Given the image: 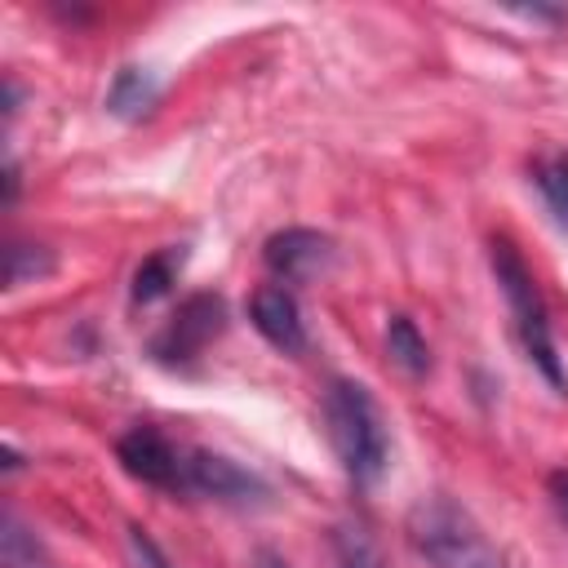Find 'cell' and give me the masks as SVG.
<instances>
[{
    "label": "cell",
    "mask_w": 568,
    "mask_h": 568,
    "mask_svg": "<svg viewBox=\"0 0 568 568\" xmlns=\"http://www.w3.org/2000/svg\"><path fill=\"white\" fill-rule=\"evenodd\" d=\"M324 426H328V444L342 470L355 484H377L390 457V439H386V422L368 386L351 377H333L324 390Z\"/></svg>",
    "instance_id": "cell-1"
},
{
    "label": "cell",
    "mask_w": 568,
    "mask_h": 568,
    "mask_svg": "<svg viewBox=\"0 0 568 568\" xmlns=\"http://www.w3.org/2000/svg\"><path fill=\"white\" fill-rule=\"evenodd\" d=\"M404 532L430 568H506L501 550L488 541L479 519L453 497H422L408 510Z\"/></svg>",
    "instance_id": "cell-2"
},
{
    "label": "cell",
    "mask_w": 568,
    "mask_h": 568,
    "mask_svg": "<svg viewBox=\"0 0 568 568\" xmlns=\"http://www.w3.org/2000/svg\"><path fill=\"white\" fill-rule=\"evenodd\" d=\"M488 262H493V275L510 302V315H515V333L524 342V355L541 368V377L564 395L568 390V373L559 364V351H555V333H550V315H546V302H541V288L532 280V271L524 266L519 248L510 240H493L488 244Z\"/></svg>",
    "instance_id": "cell-3"
},
{
    "label": "cell",
    "mask_w": 568,
    "mask_h": 568,
    "mask_svg": "<svg viewBox=\"0 0 568 568\" xmlns=\"http://www.w3.org/2000/svg\"><path fill=\"white\" fill-rule=\"evenodd\" d=\"M222 328H226V302L217 293H191L169 315V324L151 337V355L160 364H169V368L191 364L213 337H222Z\"/></svg>",
    "instance_id": "cell-4"
},
{
    "label": "cell",
    "mask_w": 568,
    "mask_h": 568,
    "mask_svg": "<svg viewBox=\"0 0 568 568\" xmlns=\"http://www.w3.org/2000/svg\"><path fill=\"white\" fill-rule=\"evenodd\" d=\"M115 457L120 466L142 479V484H155V488H182V475H186V453H178L155 426H133L115 439Z\"/></svg>",
    "instance_id": "cell-5"
},
{
    "label": "cell",
    "mask_w": 568,
    "mask_h": 568,
    "mask_svg": "<svg viewBox=\"0 0 568 568\" xmlns=\"http://www.w3.org/2000/svg\"><path fill=\"white\" fill-rule=\"evenodd\" d=\"M182 488L200 493V497H213V501H257L266 497V484L244 470L240 462L222 457V453H209V448H195L186 453V475H182Z\"/></svg>",
    "instance_id": "cell-6"
},
{
    "label": "cell",
    "mask_w": 568,
    "mask_h": 568,
    "mask_svg": "<svg viewBox=\"0 0 568 568\" xmlns=\"http://www.w3.org/2000/svg\"><path fill=\"white\" fill-rule=\"evenodd\" d=\"M262 257H266L271 275H280L284 284H306L315 271L328 266L333 244H328V235H320L311 226H288V231H275L266 240Z\"/></svg>",
    "instance_id": "cell-7"
},
{
    "label": "cell",
    "mask_w": 568,
    "mask_h": 568,
    "mask_svg": "<svg viewBox=\"0 0 568 568\" xmlns=\"http://www.w3.org/2000/svg\"><path fill=\"white\" fill-rule=\"evenodd\" d=\"M253 311V328L284 355H302L306 351V328H302V311H297V297L284 288V284H262L248 302Z\"/></svg>",
    "instance_id": "cell-8"
},
{
    "label": "cell",
    "mask_w": 568,
    "mask_h": 568,
    "mask_svg": "<svg viewBox=\"0 0 568 568\" xmlns=\"http://www.w3.org/2000/svg\"><path fill=\"white\" fill-rule=\"evenodd\" d=\"M386 355L408 377H426L430 373V346H426V337L417 333V324L408 315H390V324H386Z\"/></svg>",
    "instance_id": "cell-9"
},
{
    "label": "cell",
    "mask_w": 568,
    "mask_h": 568,
    "mask_svg": "<svg viewBox=\"0 0 568 568\" xmlns=\"http://www.w3.org/2000/svg\"><path fill=\"white\" fill-rule=\"evenodd\" d=\"M151 102H155V80L138 67H120L106 89V111L120 120H138L142 111H151Z\"/></svg>",
    "instance_id": "cell-10"
},
{
    "label": "cell",
    "mask_w": 568,
    "mask_h": 568,
    "mask_svg": "<svg viewBox=\"0 0 568 568\" xmlns=\"http://www.w3.org/2000/svg\"><path fill=\"white\" fill-rule=\"evenodd\" d=\"M0 568H53L36 532L13 510L0 515Z\"/></svg>",
    "instance_id": "cell-11"
},
{
    "label": "cell",
    "mask_w": 568,
    "mask_h": 568,
    "mask_svg": "<svg viewBox=\"0 0 568 568\" xmlns=\"http://www.w3.org/2000/svg\"><path fill=\"white\" fill-rule=\"evenodd\" d=\"M182 248H160V253H151V257H142L138 262V271H133V302H155V297H164L169 293V284L178 280V271H182Z\"/></svg>",
    "instance_id": "cell-12"
},
{
    "label": "cell",
    "mask_w": 568,
    "mask_h": 568,
    "mask_svg": "<svg viewBox=\"0 0 568 568\" xmlns=\"http://www.w3.org/2000/svg\"><path fill=\"white\" fill-rule=\"evenodd\" d=\"M532 182L546 200V209L555 213L559 226H568V151H550L532 164Z\"/></svg>",
    "instance_id": "cell-13"
},
{
    "label": "cell",
    "mask_w": 568,
    "mask_h": 568,
    "mask_svg": "<svg viewBox=\"0 0 568 568\" xmlns=\"http://www.w3.org/2000/svg\"><path fill=\"white\" fill-rule=\"evenodd\" d=\"M49 271H53V253L44 244H27V240L4 244V288H18L27 280H44Z\"/></svg>",
    "instance_id": "cell-14"
},
{
    "label": "cell",
    "mask_w": 568,
    "mask_h": 568,
    "mask_svg": "<svg viewBox=\"0 0 568 568\" xmlns=\"http://www.w3.org/2000/svg\"><path fill=\"white\" fill-rule=\"evenodd\" d=\"M333 550H337V564L342 568H386L382 564V550L373 546V537L364 528H337L333 532Z\"/></svg>",
    "instance_id": "cell-15"
},
{
    "label": "cell",
    "mask_w": 568,
    "mask_h": 568,
    "mask_svg": "<svg viewBox=\"0 0 568 568\" xmlns=\"http://www.w3.org/2000/svg\"><path fill=\"white\" fill-rule=\"evenodd\" d=\"M124 550H129V564H133V568H173L169 555L155 546V537H151L146 528H138V524L124 532Z\"/></svg>",
    "instance_id": "cell-16"
},
{
    "label": "cell",
    "mask_w": 568,
    "mask_h": 568,
    "mask_svg": "<svg viewBox=\"0 0 568 568\" xmlns=\"http://www.w3.org/2000/svg\"><path fill=\"white\" fill-rule=\"evenodd\" d=\"M546 488H550V501H555V510H559V519L568 524V470H550V479H546Z\"/></svg>",
    "instance_id": "cell-17"
},
{
    "label": "cell",
    "mask_w": 568,
    "mask_h": 568,
    "mask_svg": "<svg viewBox=\"0 0 568 568\" xmlns=\"http://www.w3.org/2000/svg\"><path fill=\"white\" fill-rule=\"evenodd\" d=\"M13 195H18V169L13 160H4V204H13Z\"/></svg>",
    "instance_id": "cell-18"
}]
</instances>
